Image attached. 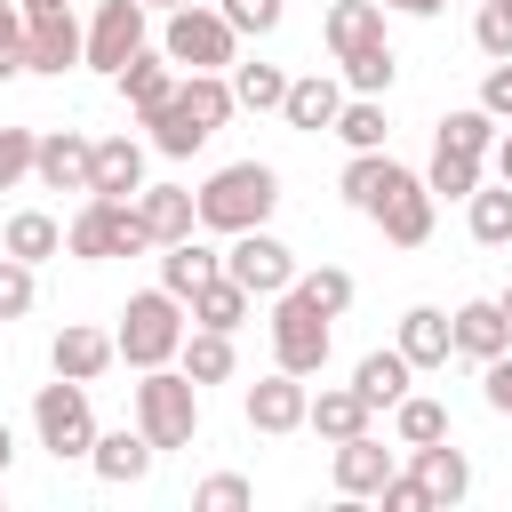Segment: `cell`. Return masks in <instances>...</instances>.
Listing matches in <instances>:
<instances>
[{
	"label": "cell",
	"mask_w": 512,
	"mask_h": 512,
	"mask_svg": "<svg viewBox=\"0 0 512 512\" xmlns=\"http://www.w3.org/2000/svg\"><path fill=\"white\" fill-rule=\"evenodd\" d=\"M192 200H200V224H208V232H248V224H264V216H272L280 176H272L264 160H232V168H216Z\"/></svg>",
	"instance_id": "6da1fadb"
},
{
	"label": "cell",
	"mask_w": 512,
	"mask_h": 512,
	"mask_svg": "<svg viewBox=\"0 0 512 512\" xmlns=\"http://www.w3.org/2000/svg\"><path fill=\"white\" fill-rule=\"evenodd\" d=\"M136 432L152 448H192L200 440V384L184 368H144V384H136Z\"/></svg>",
	"instance_id": "7a4b0ae2"
},
{
	"label": "cell",
	"mask_w": 512,
	"mask_h": 512,
	"mask_svg": "<svg viewBox=\"0 0 512 512\" xmlns=\"http://www.w3.org/2000/svg\"><path fill=\"white\" fill-rule=\"evenodd\" d=\"M112 344H120V360H128L136 376H144V368H168V360H176V344H184V304H176L168 288L128 296V312H120Z\"/></svg>",
	"instance_id": "3957f363"
},
{
	"label": "cell",
	"mask_w": 512,
	"mask_h": 512,
	"mask_svg": "<svg viewBox=\"0 0 512 512\" xmlns=\"http://www.w3.org/2000/svg\"><path fill=\"white\" fill-rule=\"evenodd\" d=\"M160 56H168V64H184V72H232V56H240V32H232V24H224L208 0H192V8H168Z\"/></svg>",
	"instance_id": "277c9868"
},
{
	"label": "cell",
	"mask_w": 512,
	"mask_h": 512,
	"mask_svg": "<svg viewBox=\"0 0 512 512\" xmlns=\"http://www.w3.org/2000/svg\"><path fill=\"white\" fill-rule=\"evenodd\" d=\"M64 248H72V256H88V264H104V256H144V248H152V232H144L136 200H104V192H88V208L64 224Z\"/></svg>",
	"instance_id": "5b68a950"
},
{
	"label": "cell",
	"mask_w": 512,
	"mask_h": 512,
	"mask_svg": "<svg viewBox=\"0 0 512 512\" xmlns=\"http://www.w3.org/2000/svg\"><path fill=\"white\" fill-rule=\"evenodd\" d=\"M272 368H288V376H320L328 368V312L304 304L296 288L272 296Z\"/></svg>",
	"instance_id": "8992f818"
},
{
	"label": "cell",
	"mask_w": 512,
	"mask_h": 512,
	"mask_svg": "<svg viewBox=\"0 0 512 512\" xmlns=\"http://www.w3.org/2000/svg\"><path fill=\"white\" fill-rule=\"evenodd\" d=\"M32 432H40V448H48L56 464H64V456H88V440H96L88 384H72V376L40 384V392H32Z\"/></svg>",
	"instance_id": "52a82bcc"
},
{
	"label": "cell",
	"mask_w": 512,
	"mask_h": 512,
	"mask_svg": "<svg viewBox=\"0 0 512 512\" xmlns=\"http://www.w3.org/2000/svg\"><path fill=\"white\" fill-rule=\"evenodd\" d=\"M224 272L248 288V296H280L288 280H296V256L264 232V224H248V232H232V248H224Z\"/></svg>",
	"instance_id": "ba28073f"
},
{
	"label": "cell",
	"mask_w": 512,
	"mask_h": 512,
	"mask_svg": "<svg viewBox=\"0 0 512 512\" xmlns=\"http://www.w3.org/2000/svg\"><path fill=\"white\" fill-rule=\"evenodd\" d=\"M64 64H80L72 0H40V8H24V72H64Z\"/></svg>",
	"instance_id": "9c48e42d"
},
{
	"label": "cell",
	"mask_w": 512,
	"mask_h": 512,
	"mask_svg": "<svg viewBox=\"0 0 512 512\" xmlns=\"http://www.w3.org/2000/svg\"><path fill=\"white\" fill-rule=\"evenodd\" d=\"M136 48H144V0H104L96 24L80 32V64H96V72H120Z\"/></svg>",
	"instance_id": "30bf717a"
},
{
	"label": "cell",
	"mask_w": 512,
	"mask_h": 512,
	"mask_svg": "<svg viewBox=\"0 0 512 512\" xmlns=\"http://www.w3.org/2000/svg\"><path fill=\"white\" fill-rule=\"evenodd\" d=\"M88 152H96V136L48 128V136H32V176H40L48 192H88Z\"/></svg>",
	"instance_id": "8fae6325"
},
{
	"label": "cell",
	"mask_w": 512,
	"mask_h": 512,
	"mask_svg": "<svg viewBox=\"0 0 512 512\" xmlns=\"http://www.w3.org/2000/svg\"><path fill=\"white\" fill-rule=\"evenodd\" d=\"M400 184H416V176H408V168H400L384 144H376V152H352V160H344V176H336V192H344L360 216H376V208H384Z\"/></svg>",
	"instance_id": "7c38bea8"
},
{
	"label": "cell",
	"mask_w": 512,
	"mask_h": 512,
	"mask_svg": "<svg viewBox=\"0 0 512 512\" xmlns=\"http://www.w3.org/2000/svg\"><path fill=\"white\" fill-rule=\"evenodd\" d=\"M304 400H312V392H304V376L272 368V376H256V384H248V424H256V432H272V440H280V432H304Z\"/></svg>",
	"instance_id": "4fadbf2b"
},
{
	"label": "cell",
	"mask_w": 512,
	"mask_h": 512,
	"mask_svg": "<svg viewBox=\"0 0 512 512\" xmlns=\"http://www.w3.org/2000/svg\"><path fill=\"white\" fill-rule=\"evenodd\" d=\"M88 192L136 200V192H144V144H136V136H96V152H88Z\"/></svg>",
	"instance_id": "5bb4252c"
},
{
	"label": "cell",
	"mask_w": 512,
	"mask_h": 512,
	"mask_svg": "<svg viewBox=\"0 0 512 512\" xmlns=\"http://www.w3.org/2000/svg\"><path fill=\"white\" fill-rule=\"evenodd\" d=\"M152 440L144 432H96L88 440V472L104 480V488H136V480H152Z\"/></svg>",
	"instance_id": "9a60e30c"
},
{
	"label": "cell",
	"mask_w": 512,
	"mask_h": 512,
	"mask_svg": "<svg viewBox=\"0 0 512 512\" xmlns=\"http://www.w3.org/2000/svg\"><path fill=\"white\" fill-rule=\"evenodd\" d=\"M448 352H456V320L440 304H408L400 312V360L408 368H448Z\"/></svg>",
	"instance_id": "2e32d148"
},
{
	"label": "cell",
	"mask_w": 512,
	"mask_h": 512,
	"mask_svg": "<svg viewBox=\"0 0 512 512\" xmlns=\"http://www.w3.org/2000/svg\"><path fill=\"white\" fill-rule=\"evenodd\" d=\"M112 360H120V344H112L104 328H80V320H72V328H56V344H48V368H56V376H72V384H96Z\"/></svg>",
	"instance_id": "e0dca14e"
},
{
	"label": "cell",
	"mask_w": 512,
	"mask_h": 512,
	"mask_svg": "<svg viewBox=\"0 0 512 512\" xmlns=\"http://www.w3.org/2000/svg\"><path fill=\"white\" fill-rule=\"evenodd\" d=\"M392 472H400V464H392V448H384L376 432H352V440H336V496H376Z\"/></svg>",
	"instance_id": "ac0fdd59"
},
{
	"label": "cell",
	"mask_w": 512,
	"mask_h": 512,
	"mask_svg": "<svg viewBox=\"0 0 512 512\" xmlns=\"http://www.w3.org/2000/svg\"><path fill=\"white\" fill-rule=\"evenodd\" d=\"M408 472L424 480L432 512H440V504H464V496H472V464H464V448H448V440H424V448H408Z\"/></svg>",
	"instance_id": "d6986e66"
},
{
	"label": "cell",
	"mask_w": 512,
	"mask_h": 512,
	"mask_svg": "<svg viewBox=\"0 0 512 512\" xmlns=\"http://www.w3.org/2000/svg\"><path fill=\"white\" fill-rule=\"evenodd\" d=\"M136 216H144V232H152V248H168V240H184V232H200V200H192L184 184H144V192H136Z\"/></svg>",
	"instance_id": "ffe728a7"
},
{
	"label": "cell",
	"mask_w": 512,
	"mask_h": 512,
	"mask_svg": "<svg viewBox=\"0 0 512 512\" xmlns=\"http://www.w3.org/2000/svg\"><path fill=\"white\" fill-rule=\"evenodd\" d=\"M336 104H344V80H328V72H304V80H288V96H280V120H288V128H304V136H320V128H336Z\"/></svg>",
	"instance_id": "44dd1931"
},
{
	"label": "cell",
	"mask_w": 512,
	"mask_h": 512,
	"mask_svg": "<svg viewBox=\"0 0 512 512\" xmlns=\"http://www.w3.org/2000/svg\"><path fill=\"white\" fill-rule=\"evenodd\" d=\"M448 320H456V352H464V360H496V352H512V320L496 312V296H472V304H456Z\"/></svg>",
	"instance_id": "7402d4cb"
},
{
	"label": "cell",
	"mask_w": 512,
	"mask_h": 512,
	"mask_svg": "<svg viewBox=\"0 0 512 512\" xmlns=\"http://www.w3.org/2000/svg\"><path fill=\"white\" fill-rule=\"evenodd\" d=\"M368 416H376V408H368L352 384H320V392L304 400V424H312L328 448H336V440H352V432H368Z\"/></svg>",
	"instance_id": "603a6c76"
},
{
	"label": "cell",
	"mask_w": 512,
	"mask_h": 512,
	"mask_svg": "<svg viewBox=\"0 0 512 512\" xmlns=\"http://www.w3.org/2000/svg\"><path fill=\"white\" fill-rule=\"evenodd\" d=\"M112 80H120V96H128V112H136V120H144V112H160V104L176 96V64H168V56H152V48H136Z\"/></svg>",
	"instance_id": "cb8c5ba5"
},
{
	"label": "cell",
	"mask_w": 512,
	"mask_h": 512,
	"mask_svg": "<svg viewBox=\"0 0 512 512\" xmlns=\"http://www.w3.org/2000/svg\"><path fill=\"white\" fill-rule=\"evenodd\" d=\"M376 224H384V240H392V248H424V240H432V192H424V176H416V184H400V192L376 208Z\"/></svg>",
	"instance_id": "d4e9b609"
},
{
	"label": "cell",
	"mask_w": 512,
	"mask_h": 512,
	"mask_svg": "<svg viewBox=\"0 0 512 512\" xmlns=\"http://www.w3.org/2000/svg\"><path fill=\"white\" fill-rule=\"evenodd\" d=\"M0 256H24V264L40 272L48 256H64V224H56L48 208H16V216H8V232H0Z\"/></svg>",
	"instance_id": "484cf974"
},
{
	"label": "cell",
	"mask_w": 512,
	"mask_h": 512,
	"mask_svg": "<svg viewBox=\"0 0 512 512\" xmlns=\"http://www.w3.org/2000/svg\"><path fill=\"white\" fill-rule=\"evenodd\" d=\"M216 272H224V256H216V248H208V240H192V232H184V240H168V248H160V288H168V296H176V304H184V296H192V288H200V280H216Z\"/></svg>",
	"instance_id": "4316f807"
},
{
	"label": "cell",
	"mask_w": 512,
	"mask_h": 512,
	"mask_svg": "<svg viewBox=\"0 0 512 512\" xmlns=\"http://www.w3.org/2000/svg\"><path fill=\"white\" fill-rule=\"evenodd\" d=\"M248 304H256V296H248V288H240L232 272H216V280H200V288L184 296V312H192V328H224V336H232V328L248 320Z\"/></svg>",
	"instance_id": "83f0119b"
},
{
	"label": "cell",
	"mask_w": 512,
	"mask_h": 512,
	"mask_svg": "<svg viewBox=\"0 0 512 512\" xmlns=\"http://www.w3.org/2000/svg\"><path fill=\"white\" fill-rule=\"evenodd\" d=\"M320 32H328V56H352V48H376V40H384V8H376V0H336Z\"/></svg>",
	"instance_id": "f1b7e54d"
},
{
	"label": "cell",
	"mask_w": 512,
	"mask_h": 512,
	"mask_svg": "<svg viewBox=\"0 0 512 512\" xmlns=\"http://www.w3.org/2000/svg\"><path fill=\"white\" fill-rule=\"evenodd\" d=\"M176 104H184V112H192L208 136H216V128L240 112V96H232V80H224V72H184V80H176Z\"/></svg>",
	"instance_id": "f546056e"
},
{
	"label": "cell",
	"mask_w": 512,
	"mask_h": 512,
	"mask_svg": "<svg viewBox=\"0 0 512 512\" xmlns=\"http://www.w3.org/2000/svg\"><path fill=\"white\" fill-rule=\"evenodd\" d=\"M464 224H472L480 248H504V240H512V184H504V176H496V184H472Z\"/></svg>",
	"instance_id": "4dcf8cb0"
},
{
	"label": "cell",
	"mask_w": 512,
	"mask_h": 512,
	"mask_svg": "<svg viewBox=\"0 0 512 512\" xmlns=\"http://www.w3.org/2000/svg\"><path fill=\"white\" fill-rule=\"evenodd\" d=\"M408 376H416V368H408V360H400V344H392V352H368V360L352 368V392H360L368 408H392V400L408 392Z\"/></svg>",
	"instance_id": "1f68e13d"
},
{
	"label": "cell",
	"mask_w": 512,
	"mask_h": 512,
	"mask_svg": "<svg viewBox=\"0 0 512 512\" xmlns=\"http://www.w3.org/2000/svg\"><path fill=\"white\" fill-rule=\"evenodd\" d=\"M144 128H152V152H168V160H192V152L208 144V128H200V120H192L176 96H168L160 112H144Z\"/></svg>",
	"instance_id": "d6a6232c"
},
{
	"label": "cell",
	"mask_w": 512,
	"mask_h": 512,
	"mask_svg": "<svg viewBox=\"0 0 512 512\" xmlns=\"http://www.w3.org/2000/svg\"><path fill=\"white\" fill-rule=\"evenodd\" d=\"M176 360H184L192 384H224V376H232V336H224V328H192V336L176 344Z\"/></svg>",
	"instance_id": "836d02e7"
},
{
	"label": "cell",
	"mask_w": 512,
	"mask_h": 512,
	"mask_svg": "<svg viewBox=\"0 0 512 512\" xmlns=\"http://www.w3.org/2000/svg\"><path fill=\"white\" fill-rule=\"evenodd\" d=\"M496 112H480V104H456L448 120H440V136L432 144H448V152H472V160H488V144H496Z\"/></svg>",
	"instance_id": "e575fe53"
},
{
	"label": "cell",
	"mask_w": 512,
	"mask_h": 512,
	"mask_svg": "<svg viewBox=\"0 0 512 512\" xmlns=\"http://www.w3.org/2000/svg\"><path fill=\"white\" fill-rule=\"evenodd\" d=\"M480 168H488V160H472V152H448V144H432V168H424V192H432V200H472V184H480Z\"/></svg>",
	"instance_id": "d590c367"
},
{
	"label": "cell",
	"mask_w": 512,
	"mask_h": 512,
	"mask_svg": "<svg viewBox=\"0 0 512 512\" xmlns=\"http://www.w3.org/2000/svg\"><path fill=\"white\" fill-rule=\"evenodd\" d=\"M392 432H400V448L448 440V408H440V400H424V392H400V400H392Z\"/></svg>",
	"instance_id": "8d00e7d4"
},
{
	"label": "cell",
	"mask_w": 512,
	"mask_h": 512,
	"mask_svg": "<svg viewBox=\"0 0 512 512\" xmlns=\"http://www.w3.org/2000/svg\"><path fill=\"white\" fill-rule=\"evenodd\" d=\"M232 96H240L248 112H280L288 72H280V64H240V56H232Z\"/></svg>",
	"instance_id": "74e56055"
},
{
	"label": "cell",
	"mask_w": 512,
	"mask_h": 512,
	"mask_svg": "<svg viewBox=\"0 0 512 512\" xmlns=\"http://www.w3.org/2000/svg\"><path fill=\"white\" fill-rule=\"evenodd\" d=\"M336 136H344L352 152H376V144H384V104H376V96H344V104H336Z\"/></svg>",
	"instance_id": "f35d334b"
},
{
	"label": "cell",
	"mask_w": 512,
	"mask_h": 512,
	"mask_svg": "<svg viewBox=\"0 0 512 512\" xmlns=\"http://www.w3.org/2000/svg\"><path fill=\"white\" fill-rule=\"evenodd\" d=\"M288 288H296L304 304H320L328 320H336V312H352V272H344V264H320V272H296Z\"/></svg>",
	"instance_id": "ab89813d"
},
{
	"label": "cell",
	"mask_w": 512,
	"mask_h": 512,
	"mask_svg": "<svg viewBox=\"0 0 512 512\" xmlns=\"http://www.w3.org/2000/svg\"><path fill=\"white\" fill-rule=\"evenodd\" d=\"M336 64H344V88H352V96H384V88H392V48H384V40H376V48H352V56H336Z\"/></svg>",
	"instance_id": "60d3db41"
},
{
	"label": "cell",
	"mask_w": 512,
	"mask_h": 512,
	"mask_svg": "<svg viewBox=\"0 0 512 512\" xmlns=\"http://www.w3.org/2000/svg\"><path fill=\"white\" fill-rule=\"evenodd\" d=\"M216 16L240 32V40H264V32H280V16H288V0H216Z\"/></svg>",
	"instance_id": "b9f144b4"
},
{
	"label": "cell",
	"mask_w": 512,
	"mask_h": 512,
	"mask_svg": "<svg viewBox=\"0 0 512 512\" xmlns=\"http://www.w3.org/2000/svg\"><path fill=\"white\" fill-rule=\"evenodd\" d=\"M472 40H480V56H512V0H480Z\"/></svg>",
	"instance_id": "7bdbcfd3"
},
{
	"label": "cell",
	"mask_w": 512,
	"mask_h": 512,
	"mask_svg": "<svg viewBox=\"0 0 512 512\" xmlns=\"http://www.w3.org/2000/svg\"><path fill=\"white\" fill-rule=\"evenodd\" d=\"M248 496H256V488H248L240 472H208V480L192 488V504H200V512H240Z\"/></svg>",
	"instance_id": "ee69618b"
},
{
	"label": "cell",
	"mask_w": 512,
	"mask_h": 512,
	"mask_svg": "<svg viewBox=\"0 0 512 512\" xmlns=\"http://www.w3.org/2000/svg\"><path fill=\"white\" fill-rule=\"evenodd\" d=\"M24 312H32V264L0 256V320H24Z\"/></svg>",
	"instance_id": "f6af8a7d"
},
{
	"label": "cell",
	"mask_w": 512,
	"mask_h": 512,
	"mask_svg": "<svg viewBox=\"0 0 512 512\" xmlns=\"http://www.w3.org/2000/svg\"><path fill=\"white\" fill-rule=\"evenodd\" d=\"M32 176V128H0V192H16Z\"/></svg>",
	"instance_id": "bcb514c9"
},
{
	"label": "cell",
	"mask_w": 512,
	"mask_h": 512,
	"mask_svg": "<svg viewBox=\"0 0 512 512\" xmlns=\"http://www.w3.org/2000/svg\"><path fill=\"white\" fill-rule=\"evenodd\" d=\"M16 72H24V8L0 0V80H16Z\"/></svg>",
	"instance_id": "7dc6e473"
},
{
	"label": "cell",
	"mask_w": 512,
	"mask_h": 512,
	"mask_svg": "<svg viewBox=\"0 0 512 512\" xmlns=\"http://www.w3.org/2000/svg\"><path fill=\"white\" fill-rule=\"evenodd\" d=\"M376 496H384V512H432V496H424V480H416V472H392Z\"/></svg>",
	"instance_id": "c3c4849f"
},
{
	"label": "cell",
	"mask_w": 512,
	"mask_h": 512,
	"mask_svg": "<svg viewBox=\"0 0 512 512\" xmlns=\"http://www.w3.org/2000/svg\"><path fill=\"white\" fill-rule=\"evenodd\" d=\"M480 112L512 120V56H496V64H488V80H480Z\"/></svg>",
	"instance_id": "681fc988"
},
{
	"label": "cell",
	"mask_w": 512,
	"mask_h": 512,
	"mask_svg": "<svg viewBox=\"0 0 512 512\" xmlns=\"http://www.w3.org/2000/svg\"><path fill=\"white\" fill-rule=\"evenodd\" d=\"M480 392H488V408H496V416H512V352L480 360Z\"/></svg>",
	"instance_id": "f907efd6"
},
{
	"label": "cell",
	"mask_w": 512,
	"mask_h": 512,
	"mask_svg": "<svg viewBox=\"0 0 512 512\" xmlns=\"http://www.w3.org/2000/svg\"><path fill=\"white\" fill-rule=\"evenodd\" d=\"M488 160H496V176H504V184H512V120H504V128H496V144H488Z\"/></svg>",
	"instance_id": "816d5d0a"
},
{
	"label": "cell",
	"mask_w": 512,
	"mask_h": 512,
	"mask_svg": "<svg viewBox=\"0 0 512 512\" xmlns=\"http://www.w3.org/2000/svg\"><path fill=\"white\" fill-rule=\"evenodd\" d=\"M376 8H400V16H440V0H376Z\"/></svg>",
	"instance_id": "f5cc1de1"
},
{
	"label": "cell",
	"mask_w": 512,
	"mask_h": 512,
	"mask_svg": "<svg viewBox=\"0 0 512 512\" xmlns=\"http://www.w3.org/2000/svg\"><path fill=\"white\" fill-rule=\"evenodd\" d=\"M8 456H16V432H8V424H0V472H8Z\"/></svg>",
	"instance_id": "db71d44e"
},
{
	"label": "cell",
	"mask_w": 512,
	"mask_h": 512,
	"mask_svg": "<svg viewBox=\"0 0 512 512\" xmlns=\"http://www.w3.org/2000/svg\"><path fill=\"white\" fill-rule=\"evenodd\" d=\"M496 312H504V320H512V288H504V296H496Z\"/></svg>",
	"instance_id": "11a10c76"
},
{
	"label": "cell",
	"mask_w": 512,
	"mask_h": 512,
	"mask_svg": "<svg viewBox=\"0 0 512 512\" xmlns=\"http://www.w3.org/2000/svg\"><path fill=\"white\" fill-rule=\"evenodd\" d=\"M160 8H192V0H160Z\"/></svg>",
	"instance_id": "9f6ffc18"
},
{
	"label": "cell",
	"mask_w": 512,
	"mask_h": 512,
	"mask_svg": "<svg viewBox=\"0 0 512 512\" xmlns=\"http://www.w3.org/2000/svg\"><path fill=\"white\" fill-rule=\"evenodd\" d=\"M24 8H40V0H24Z\"/></svg>",
	"instance_id": "6f0895ef"
},
{
	"label": "cell",
	"mask_w": 512,
	"mask_h": 512,
	"mask_svg": "<svg viewBox=\"0 0 512 512\" xmlns=\"http://www.w3.org/2000/svg\"><path fill=\"white\" fill-rule=\"evenodd\" d=\"M144 8H152V0H144Z\"/></svg>",
	"instance_id": "680465c9"
},
{
	"label": "cell",
	"mask_w": 512,
	"mask_h": 512,
	"mask_svg": "<svg viewBox=\"0 0 512 512\" xmlns=\"http://www.w3.org/2000/svg\"><path fill=\"white\" fill-rule=\"evenodd\" d=\"M440 8H448V0H440Z\"/></svg>",
	"instance_id": "91938a15"
},
{
	"label": "cell",
	"mask_w": 512,
	"mask_h": 512,
	"mask_svg": "<svg viewBox=\"0 0 512 512\" xmlns=\"http://www.w3.org/2000/svg\"><path fill=\"white\" fill-rule=\"evenodd\" d=\"M504 248H512V240H504Z\"/></svg>",
	"instance_id": "94428289"
}]
</instances>
